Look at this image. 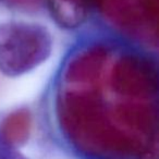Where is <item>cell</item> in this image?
Wrapping results in <instances>:
<instances>
[{
    "instance_id": "cell-1",
    "label": "cell",
    "mask_w": 159,
    "mask_h": 159,
    "mask_svg": "<svg viewBox=\"0 0 159 159\" xmlns=\"http://www.w3.org/2000/svg\"><path fill=\"white\" fill-rule=\"evenodd\" d=\"M52 40L38 24L9 22L0 24V71L16 76L33 70L49 57Z\"/></svg>"
},
{
    "instance_id": "cell-2",
    "label": "cell",
    "mask_w": 159,
    "mask_h": 159,
    "mask_svg": "<svg viewBox=\"0 0 159 159\" xmlns=\"http://www.w3.org/2000/svg\"><path fill=\"white\" fill-rule=\"evenodd\" d=\"M157 66L136 53L120 56L112 63L109 83L117 96L139 102H152L157 95Z\"/></svg>"
},
{
    "instance_id": "cell-3",
    "label": "cell",
    "mask_w": 159,
    "mask_h": 159,
    "mask_svg": "<svg viewBox=\"0 0 159 159\" xmlns=\"http://www.w3.org/2000/svg\"><path fill=\"white\" fill-rule=\"evenodd\" d=\"M51 14L58 23L66 27L82 24L87 14L89 0H47Z\"/></svg>"
},
{
    "instance_id": "cell-4",
    "label": "cell",
    "mask_w": 159,
    "mask_h": 159,
    "mask_svg": "<svg viewBox=\"0 0 159 159\" xmlns=\"http://www.w3.org/2000/svg\"><path fill=\"white\" fill-rule=\"evenodd\" d=\"M30 116L26 111H18L11 115L5 122V134L10 139H21L27 132Z\"/></svg>"
}]
</instances>
